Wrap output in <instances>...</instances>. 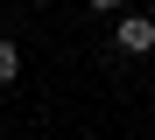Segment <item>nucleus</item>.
Masks as SVG:
<instances>
[{
  "mask_svg": "<svg viewBox=\"0 0 155 140\" xmlns=\"http://www.w3.org/2000/svg\"><path fill=\"white\" fill-rule=\"evenodd\" d=\"M113 35H120L127 56H148V49H155V21H148V14H120V21H113Z\"/></svg>",
  "mask_w": 155,
  "mask_h": 140,
  "instance_id": "f257e3e1",
  "label": "nucleus"
},
{
  "mask_svg": "<svg viewBox=\"0 0 155 140\" xmlns=\"http://www.w3.org/2000/svg\"><path fill=\"white\" fill-rule=\"evenodd\" d=\"M14 77H21V42L0 35V84H14Z\"/></svg>",
  "mask_w": 155,
  "mask_h": 140,
  "instance_id": "f03ea898",
  "label": "nucleus"
},
{
  "mask_svg": "<svg viewBox=\"0 0 155 140\" xmlns=\"http://www.w3.org/2000/svg\"><path fill=\"white\" fill-rule=\"evenodd\" d=\"M148 21H155V7H148Z\"/></svg>",
  "mask_w": 155,
  "mask_h": 140,
  "instance_id": "7ed1b4c3",
  "label": "nucleus"
}]
</instances>
